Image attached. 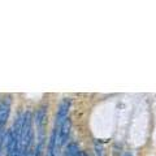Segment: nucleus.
I'll return each instance as SVG.
<instances>
[{
	"instance_id": "6",
	"label": "nucleus",
	"mask_w": 156,
	"mask_h": 156,
	"mask_svg": "<svg viewBox=\"0 0 156 156\" xmlns=\"http://www.w3.org/2000/svg\"><path fill=\"white\" fill-rule=\"evenodd\" d=\"M5 134L7 133H4V131L0 129V155H2V147H3V143L5 142Z\"/></svg>"
},
{
	"instance_id": "5",
	"label": "nucleus",
	"mask_w": 156,
	"mask_h": 156,
	"mask_svg": "<svg viewBox=\"0 0 156 156\" xmlns=\"http://www.w3.org/2000/svg\"><path fill=\"white\" fill-rule=\"evenodd\" d=\"M44 117H46V109L41 108L37 112V125L39 126V128H42L43 122H44Z\"/></svg>"
},
{
	"instance_id": "7",
	"label": "nucleus",
	"mask_w": 156,
	"mask_h": 156,
	"mask_svg": "<svg viewBox=\"0 0 156 156\" xmlns=\"http://www.w3.org/2000/svg\"><path fill=\"white\" fill-rule=\"evenodd\" d=\"M26 156H34V154L31 152V151H29V152L26 154Z\"/></svg>"
},
{
	"instance_id": "8",
	"label": "nucleus",
	"mask_w": 156,
	"mask_h": 156,
	"mask_svg": "<svg viewBox=\"0 0 156 156\" xmlns=\"http://www.w3.org/2000/svg\"><path fill=\"white\" fill-rule=\"evenodd\" d=\"M122 156H131V154H130V152H126V154H124Z\"/></svg>"
},
{
	"instance_id": "3",
	"label": "nucleus",
	"mask_w": 156,
	"mask_h": 156,
	"mask_svg": "<svg viewBox=\"0 0 156 156\" xmlns=\"http://www.w3.org/2000/svg\"><path fill=\"white\" fill-rule=\"evenodd\" d=\"M57 129L55 128L52 131V135H51V139H50V147H48V150H50V156H57L56 152H57Z\"/></svg>"
},
{
	"instance_id": "2",
	"label": "nucleus",
	"mask_w": 156,
	"mask_h": 156,
	"mask_svg": "<svg viewBox=\"0 0 156 156\" xmlns=\"http://www.w3.org/2000/svg\"><path fill=\"white\" fill-rule=\"evenodd\" d=\"M9 111H11V100L5 99L0 103V129L2 126L7 122L8 116H9Z\"/></svg>"
},
{
	"instance_id": "4",
	"label": "nucleus",
	"mask_w": 156,
	"mask_h": 156,
	"mask_svg": "<svg viewBox=\"0 0 156 156\" xmlns=\"http://www.w3.org/2000/svg\"><path fill=\"white\" fill-rule=\"evenodd\" d=\"M65 156H82V155H81V151L76 143H69L68 144Z\"/></svg>"
},
{
	"instance_id": "1",
	"label": "nucleus",
	"mask_w": 156,
	"mask_h": 156,
	"mask_svg": "<svg viewBox=\"0 0 156 156\" xmlns=\"http://www.w3.org/2000/svg\"><path fill=\"white\" fill-rule=\"evenodd\" d=\"M69 105H70L69 100H64L60 104V108H58V111H57V119H56L57 128H60V126L64 124V121L68 119V111H69Z\"/></svg>"
}]
</instances>
